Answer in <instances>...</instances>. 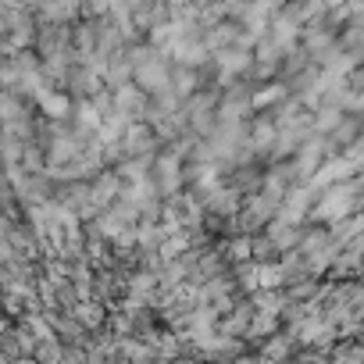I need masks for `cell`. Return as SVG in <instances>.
I'll return each instance as SVG.
<instances>
[{"label":"cell","instance_id":"1","mask_svg":"<svg viewBox=\"0 0 364 364\" xmlns=\"http://www.w3.org/2000/svg\"><path fill=\"white\" fill-rule=\"evenodd\" d=\"M43 107H47V111H58V114H61V111H65L68 104H65L61 97H50V93H43Z\"/></svg>","mask_w":364,"mask_h":364}]
</instances>
